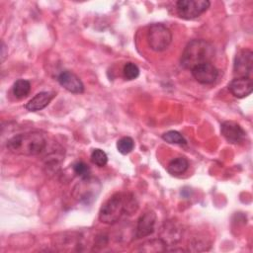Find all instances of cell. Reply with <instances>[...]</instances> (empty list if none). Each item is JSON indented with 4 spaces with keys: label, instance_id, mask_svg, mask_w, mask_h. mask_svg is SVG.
<instances>
[{
    "label": "cell",
    "instance_id": "e0dca14e",
    "mask_svg": "<svg viewBox=\"0 0 253 253\" xmlns=\"http://www.w3.org/2000/svg\"><path fill=\"white\" fill-rule=\"evenodd\" d=\"M13 94L18 99L27 97L31 91V83L25 79H18L12 87Z\"/></svg>",
    "mask_w": 253,
    "mask_h": 253
},
{
    "label": "cell",
    "instance_id": "277c9868",
    "mask_svg": "<svg viewBox=\"0 0 253 253\" xmlns=\"http://www.w3.org/2000/svg\"><path fill=\"white\" fill-rule=\"evenodd\" d=\"M147 42L154 51H163L172 42L171 31L162 24H152L147 32Z\"/></svg>",
    "mask_w": 253,
    "mask_h": 253
},
{
    "label": "cell",
    "instance_id": "5bb4252c",
    "mask_svg": "<svg viewBox=\"0 0 253 253\" xmlns=\"http://www.w3.org/2000/svg\"><path fill=\"white\" fill-rule=\"evenodd\" d=\"M54 93L49 91H42L36 94L27 104L26 109L30 112H37L44 109L53 99Z\"/></svg>",
    "mask_w": 253,
    "mask_h": 253
},
{
    "label": "cell",
    "instance_id": "4fadbf2b",
    "mask_svg": "<svg viewBox=\"0 0 253 253\" xmlns=\"http://www.w3.org/2000/svg\"><path fill=\"white\" fill-rule=\"evenodd\" d=\"M253 82L248 77H235L228 85L229 92L236 98H245L251 94Z\"/></svg>",
    "mask_w": 253,
    "mask_h": 253
},
{
    "label": "cell",
    "instance_id": "d6986e66",
    "mask_svg": "<svg viewBox=\"0 0 253 253\" xmlns=\"http://www.w3.org/2000/svg\"><path fill=\"white\" fill-rule=\"evenodd\" d=\"M134 147L133 139L129 136H124L120 138L117 142V149L122 154L129 153Z\"/></svg>",
    "mask_w": 253,
    "mask_h": 253
},
{
    "label": "cell",
    "instance_id": "30bf717a",
    "mask_svg": "<svg viewBox=\"0 0 253 253\" xmlns=\"http://www.w3.org/2000/svg\"><path fill=\"white\" fill-rule=\"evenodd\" d=\"M220 131L223 137L230 143L237 144L244 140L245 131L244 129L234 122H224L221 124Z\"/></svg>",
    "mask_w": 253,
    "mask_h": 253
},
{
    "label": "cell",
    "instance_id": "9c48e42d",
    "mask_svg": "<svg viewBox=\"0 0 253 253\" xmlns=\"http://www.w3.org/2000/svg\"><path fill=\"white\" fill-rule=\"evenodd\" d=\"M58 83L68 92L80 94L84 91V85L80 78L71 71H62L57 77Z\"/></svg>",
    "mask_w": 253,
    "mask_h": 253
},
{
    "label": "cell",
    "instance_id": "2e32d148",
    "mask_svg": "<svg viewBox=\"0 0 253 253\" xmlns=\"http://www.w3.org/2000/svg\"><path fill=\"white\" fill-rule=\"evenodd\" d=\"M138 250L143 252H161L167 250V244L161 238L151 239L140 244Z\"/></svg>",
    "mask_w": 253,
    "mask_h": 253
},
{
    "label": "cell",
    "instance_id": "3957f363",
    "mask_svg": "<svg viewBox=\"0 0 253 253\" xmlns=\"http://www.w3.org/2000/svg\"><path fill=\"white\" fill-rule=\"evenodd\" d=\"M214 55V48L211 42L206 40H192L185 46L180 63L185 69L192 70L195 66L211 62Z\"/></svg>",
    "mask_w": 253,
    "mask_h": 253
},
{
    "label": "cell",
    "instance_id": "44dd1931",
    "mask_svg": "<svg viewBox=\"0 0 253 253\" xmlns=\"http://www.w3.org/2000/svg\"><path fill=\"white\" fill-rule=\"evenodd\" d=\"M123 74L126 80H134L139 75V68L136 64L132 62H127L124 65Z\"/></svg>",
    "mask_w": 253,
    "mask_h": 253
},
{
    "label": "cell",
    "instance_id": "603a6c76",
    "mask_svg": "<svg viewBox=\"0 0 253 253\" xmlns=\"http://www.w3.org/2000/svg\"><path fill=\"white\" fill-rule=\"evenodd\" d=\"M5 49H6V45L4 43V42L2 41V47H1V60L3 61L5 59V56H6V52H5Z\"/></svg>",
    "mask_w": 253,
    "mask_h": 253
},
{
    "label": "cell",
    "instance_id": "ba28073f",
    "mask_svg": "<svg viewBox=\"0 0 253 253\" xmlns=\"http://www.w3.org/2000/svg\"><path fill=\"white\" fill-rule=\"evenodd\" d=\"M191 72L196 81L201 84H211L218 76V70L213 64H211V62L195 66Z\"/></svg>",
    "mask_w": 253,
    "mask_h": 253
},
{
    "label": "cell",
    "instance_id": "6da1fadb",
    "mask_svg": "<svg viewBox=\"0 0 253 253\" xmlns=\"http://www.w3.org/2000/svg\"><path fill=\"white\" fill-rule=\"evenodd\" d=\"M136 210L137 204L131 195L117 193L103 204L99 211V219L103 223L114 224L123 214H130Z\"/></svg>",
    "mask_w": 253,
    "mask_h": 253
},
{
    "label": "cell",
    "instance_id": "7c38bea8",
    "mask_svg": "<svg viewBox=\"0 0 253 253\" xmlns=\"http://www.w3.org/2000/svg\"><path fill=\"white\" fill-rule=\"evenodd\" d=\"M156 222V214L152 211L144 212L137 220L135 236L136 238H142L153 233Z\"/></svg>",
    "mask_w": 253,
    "mask_h": 253
},
{
    "label": "cell",
    "instance_id": "7402d4cb",
    "mask_svg": "<svg viewBox=\"0 0 253 253\" xmlns=\"http://www.w3.org/2000/svg\"><path fill=\"white\" fill-rule=\"evenodd\" d=\"M73 171L74 173L80 177L81 179H86L90 177V168L89 166L83 162V161H78L73 165Z\"/></svg>",
    "mask_w": 253,
    "mask_h": 253
},
{
    "label": "cell",
    "instance_id": "ac0fdd59",
    "mask_svg": "<svg viewBox=\"0 0 253 253\" xmlns=\"http://www.w3.org/2000/svg\"><path fill=\"white\" fill-rule=\"evenodd\" d=\"M162 139L171 144H186L184 136L177 130H169L162 134Z\"/></svg>",
    "mask_w": 253,
    "mask_h": 253
},
{
    "label": "cell",
    "instance_id": "ffe728a7",
    "mask_svg": "<svg viewBox=\"0 0 253 253\" xmlns=\"http://www.w3.org/2000/svg\"><path fill=\"white\" fill-rule=\"evenodd\" d=\"M91 161L98 167H104L108 162V156L102 149L95 148L91 153Z\"/></svg>",
    "mask_w": 253,
    "mask_h": 253
},
{
    "label": "cell",
    "instance_id": "9a60e30c",
    "mask_svg": "<svg viewBox=\"0 0 253 253\" xmlns=\"http://www.w3.org/2000/svg\"><path fill=\"white\" fill-rule=\"evenodd\" d=\"M189 167V162L186 157L180 156L171 160L167 166V171L171 175H181L184 174Z\"/></svg>",
    "mask_w": 253,
    "mask_h": 253
},
{
    "label": "cell",
    "instance_id": "52a82bcc",
    "mask_svg": "<svg viewBox=\"0 0 253 253\" xmlns=\"http://www.w3.org/2000/svg\"><path fill=\"white\" fill-rule=\"evenodd\" d=\"M183 235V227L174 219L166 220L160 228V238L167 244L173 245L180 241Z\"/></svg>",
    "mask_w": 253,
    "mask_h": 253
},
{
    "label": "cell",
    "instance_id": "8fae6325",
    "mask_svg": "<svg viewBox=\"0 0 253 253\" xmlns=\"http://www.w3.org/2000/svg\"><path fill=\"white\" fill-rule=\"evenodd\" d=\"M96 184L97 183L94 182V180L90 179V177L86 179H82L80 184H77L76 187L74 188L73 194L75 199L84 203H88L91 200L96 199L94 198V196L96 197L95 195Z\"/></svg>",
    "mask_w": 253,
    "mask_h": 253
},
{
    "label": "cell",
    "instance_id": "7a4b0ae2",
    "mask_svg": "<svg viewBox=\"0 0 253 253\" xmlns=\"http://www.w3.org/2000/svg\"><path fill=\"white\" fill-rule=\"evenodd\" d=\"M6 146L11 153L16 155H38L46 147V139L37 131L25 132L11 137Z\"/></svg>",
    "mask_w": 253,
    "mask_h": 253
},
{
    "label": "cell",
    "instance_id": "5b68a950",
    "mask_svg": "<svg viewBox=\"0 0 253 253\" xmlns=\"http://www.w3.org/2000/svg\"><path fill=\"white\" fill-rule=\"evenodd\" d=\"M210 5L208 0H179L176 3V11L182 19L192 20L206 12Z\"/></svg>",
    "mask_w": 253,
    "mask_h": 253
},
{
    "label": "cell",
    "instance_id": "8992f818",
    "mask_svg": "<svg viewBox=\"0 0 253 253\" xmlns=\"http://www.w3.org/2000/svg\"><path fill=\"white\" fill-rule=\"evenodd\" d=\"M253 68V52L250 49L239 50L233 63V73L235 77H248L250 78Z\"/></svg>",
    "mask_w": 253,
    "mask_h": 253
}]
</instances>
